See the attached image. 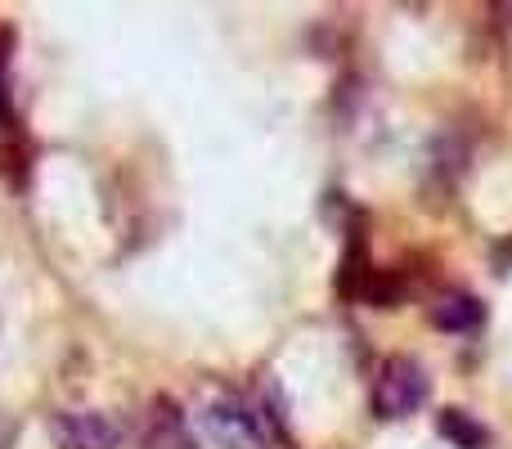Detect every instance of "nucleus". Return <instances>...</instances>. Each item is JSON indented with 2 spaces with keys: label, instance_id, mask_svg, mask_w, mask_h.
Instances as JSON below:
<instances>
[{
  "label": "nucleus",
  "instance_id": "2",
  "mask_svg": "<svg viewBox=\"0 0 512 449\" xmlns=\"http://www.w3.org/2000/svg\"><path fill=\"white\" fill-rule=\"evenodd\" d=\"M54 441H59V449H117L122 427L99 409H68V414L54 418Z\"/></svg>",
  "mask_w": 512,
  "mask_h": 449
},
{
  "label": "nucleus",
  "instance_id": "4",
  "mask_svg": "<svg viewBox=\"0 0 512 449\" xmlns=\"http://www.w3.org/2000/svg\"><path fill=\"white\" fill-rule=\"evenodd\" d=\"M140 441H144V449H189L185 414H180L176 400H153L149 414H144Z\"/></svg>",
  "mask_w": 512,
  "mask_h": 449
},
{
  "label": "nucleus",
  "instance_id": "7",
  "mask_svg": "<svg viewBox=\"0 0 512 449\" xmlns=\"http://www.w3.org/2000/svg\"><path fill=\"white\" fill-rule=\"evenodd\" d=\"M360 297L369 301V306H396V301L405 297V279H400L396 270H369Z\"/></svg>",
  "mask_w": 512,
  "mask_h": 449
},
{
  "label": "nucleus",
  "instance_id": "1",
  "mask_svg": "<svg viewBox=\"0 0 512 449\" xmlns=\"http://www.w3.org/2000/svg\"><path fill=\"white\" fill-rule=\"evenodd\" d=\"M432 396V382H427L423 364L409 360V355H396L378 369V382H373V414L378 418H409L427 405Z\"/></svg>",
  "mask_w": 512,
  "mask_h": 449
},
{
  "label": "nucleus",
  "instance_id": "6",
  "mask_svg": "<svg viewBox=\"0 0 512 449\" xmlns=\"http://www.w3.org/2000/svg\"><path fill=\"white\" fill-rule=\"evenodd\" d=\"M436 432H441L445 441H454V449H490V432L468 409H445V414L436 418Z\"/></svg>",
  "mask_w": 512,
  "mask_h": 449
},
{
  "label": "nucleus",
  "instance_id": "5",
  "mask_svg": "<svg viewBox=\"0 0 512 449\" xmlns=\"http://www.w3.org/2000/svg\"><path fill=\"white\" fill-rule=\"evenodd\" d=\"M481 301L472 297V292H445V297L432 301V324L441 328V333H472V328L481 324Z\"/></svg>",
  "mask_w": 512,
  "mask_h": 449
},
{
  "label": "nucleus",
  "instance_id": "3",
  "mask_svg": "<svg viewBox=\"0 0 512 449\" xmlns=\"http://www.w3.org/2000/svg\"><path fill=\"white\" fill-rule=\"evenodd\" d=\"M203 427L221 449H265V436L256 427V418L234 400H216L203 414Z\"/></svg>",
  "mask_w": 512,
  "mask_h": 449
},
{
  "label": "nucleus",
  "instance_id": "8",
  "mask_svg": "<svg viewBox=\"0 0 512 449\" xmlns=\"http://www.w3.org/2000/svg\"><path fill=\"white\" fill-rule=\"evenodd\" d=\"M14 104H9V81H5V54H0V126H9Z\"/></svg>",
  "mask_w": 512,
  "mask_h": 449
}]
</instances>
